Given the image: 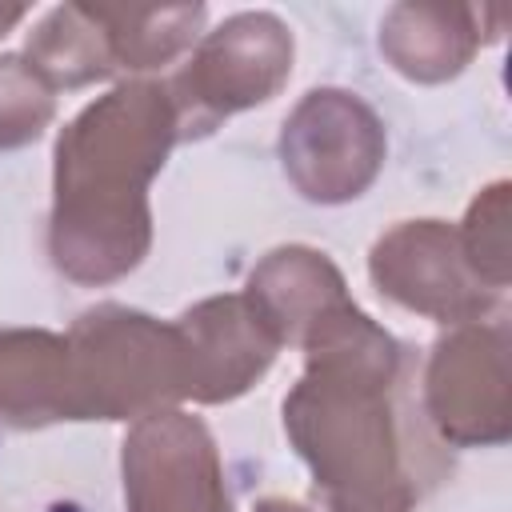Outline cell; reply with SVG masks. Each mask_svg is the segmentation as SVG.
<instances>
[{"label":"cell","instance_id":"cell-13","mask_svg":"<svg viewBox=\"0 0 512 512\" xmlns=\"http://www.w3.org/2000/svg\"><path fill=\"white\" fill-rule=\"evenodd\" d=\"M116 72H156L184 52L196 48L204 36L208 8L204 4H164V8H136V4H92Z\"/></svg>","mask_w":512,"mask_h":512},{"label":"cell","instance_id":"cell-10","mask_svg":"<svg viewBox=\"0 0 512 512\" xmlns=\"http://www.w3.org/2000/svg\"><path fill=\"white\" fill-rule=\"evenodd\" d=\"M244 296L272 324L280 344H296L336 308L352 304L344 272L312 244H280L264 252L244 284Z\"/></svg>","mask_w":512,"mask_h":512},{"label":"cell","instance_id":"cell-6","mask_svg":"<svg viewBox=\"0 0 512 512\" xmlns=\"http://www.w3.org/2000/svg\"><path fill=\"white\" fill-rule=\"evenodd\" d=\"M508 348L504 320L456 324L432 344L420 376V408L440 444L496 448L512 436Z\"/></svg>","mask_w":512,"mask_h":512},{"label":"cell","instance_id":"cell-1","mask_svg":"<svg viewBox=\"0 0 512 512\" xmlns=\"http://www.w3.org/2000/svg\"><path fill=\"white\" fill-rule=\"evenodd\" d=\"M284 436L328 512H408L424 492V452L404 416V344L356 300L304 340Z\"/></svg>","mask_w":512,"mask_h":512},{"label":"cell","instance_id":"cell-7","mask_svg":"<svg viewBox=\"0 0 512 512\" xmlns=\"http://www.w3.org/2000/svg\"><path fill=\"white\" fill-rule=\"evenodd\" d=\"M372 288L404 312L428 316L436 324H472L488 320L500 304V292L476 280L460 252L456 224L424 216L400 220L368 248Z\"/></svg>","mask_w":512,"mask_h":512},{"label":"cell","instance_id":"cell-17","mask_svg":"<svg viewBox=\"0 0 512 512\" xmlns=\"http://www.w3.org/2000/svg\"><path fill=\"white\" fill-rule=\"evenodd\" d=\"M252 512H312V508L300 500H288V496H264L252 504Z\"/></svg>","mask_w":512,"mask_h":512},{"label":"cell","instance_id":"cell-18","mask_svg":"<svg viewBox=\"0 0 512 512\" xmlns=\"http://www.w3.org/2000/svg\"><path fill=\"white\" fill-rule=\"evenodd\" d=\"M24 16H28V8H20V4H0V36H8V28H16Z\"/></svg>","mask_w":512,"mask_h":512},{"label":"cell","instance_id":"cell-9","mask_svg":"<svg viewBox=\"0 0 512 512\" xmlns=\"http://www.w3.org/2000/svg\"><path fill=\"white\" fill-rule=\"evenodd\" d=\"M184 348V400L232 404L280 356V336L244 292L204 296L176 320Z\"/></svg>","mask_w":512,"mask_h":512},{"label":"cell","instance_id":"cell-5","mask_svg":"<svg viewBox=\"0 0 512 512\" xmlns=\"http://www.w3.org/2000/svg\"><path fill=\"white\" fill-rule=\"evenodd\" d=\"M288 184L308 204L360 200L388 156V132L376 108L348 88H312L284 116L276 140Z\"/></svg>","mask_w":512,"mask_h":512},{"label":"cell","instance_id":"cell-4","mask_svg":"<svg viewBox=\"0 0 512 512\" xmlns=\"http://www.w3.org/2000/svg\"><path fill=\"white\" fill-rule=\"evenodd\" d=\"M296 40L276 12H232L204 32L168 80L180 140L212 136L228 116L280 96L292 76Z\"/></svg>","mask_w":512,"mask_h":512},{"label":"cell","instance_id":"cell-12","mask_svg":"<svg viewBox=\"0 0 512 512\" xmlns=\"http://www.w3.org/2000/svg\"><path fill=\"white\" fill-rule=\"evenodd\" d=\"M480 20L472 4H392L380 16V56L412 84H444L456 80L476 48Z\"/></svg>","mask_w":512,"mask_h":512},{"label":"cell","instance_id":"cell-8","mask_svg":"<svg viewBox=\"0 0 512 512\" xmlns=\"http://www.w3.org/2000/svg\"><path fill=\"white\" fill-rule=\"evenodd\" d=\"M124 512H232L208 424L184 408L136 420L120 444Z\"/></svg>","mask_w":512,"mask_h":512},{"label":"cell","instance_id":"cell-11","mask_svg":"<svg viewBox=\"0 0 512 512\" xmlns=\"http://www.w3.org/2000/svg\"><path fill=\"white\" fill-rule=\"evenodd\" d=\"M0 424L20 432L76 424L64 332L0 324Z\"/></svg>","mask_w":512,"mask_h":512},{"label":"cell","instance_id":"cell-15","mask_svg":"<svg viewBox=\"0 0 512 512\" xmlns=\"http://www.w3.org/2000/svg\"><path fill=\"white\" fill-rule=\"evenodd\" d=\"M508 200H512L508 180L484 184L476 192V200L468 204L460 228H456L468 268L476 272L480 284H488L500 296L508 288V268H512V256H508Z\"/></svg>","mask_w":512,"mask_h":512},{"label":"cell","instance_id":"cell-14","mask_svg":"<svg viewBox=\"0 0 512 512\" xmlns=\"http://www.w3.org/2000/svg\"><path fill=\"white\" fill-rule=\"evenodd\" d=\"M28 64L52 84V92H76L100 84L116 72L104 28L92 4H56L48 8L24 40Z\"/></svg>","mask_w":512,"mask_h":512},{"label":"cell","instance_id":"cell-2","mask_svg":"<svg viewBox=\"0 0 512 512\" xmlns=\"http://www.w3.org/2000/svg\"><path fill=\"white\" fill-rule=\"evenodd\" d=\"M180 144L168 80H120L88 100L52 144L48 260L80 284L124 280L152 252L148 188Z\"/></svg>","mask_w":512,"mask_h":512},{"label":"cell","instance_id":"cell-3","mask_svg":"<svg viewBox=\"0 0 512 512\" xmlns=\"http://www.w3.org/2000/svg\"><path fill=\"white\" fill-rule=\"evenodd\" d=\"M68 336L76 420L136 424L184 400V348L172 320L116 300L84 308Z\"/></svg>","mask_w":512,"mask_h":512},{"label":"cell","instance_id":"cell-16","mask_svg":"<svg viewBox=\"0 0 512 512\" xmlns=\"http://www.w3.org/2000/svg\"><path fill=\"white\" fill-rule=\"evenodd\" d=\"M56 120L52 84L24 52H0V152L28 148Z\"/></svg>","mask_w":512,"mask_h":512}]
</instances>
